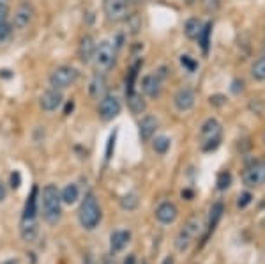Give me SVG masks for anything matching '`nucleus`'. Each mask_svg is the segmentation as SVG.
Masks as SVG:
<instances>
[{
	"mask_svg": "<svg viewBox=\"0 0 265 264\" xmlns=\"http://www.w3.org/2000/svg\"><path fill=\"white\" fill-rule=\"evenodd\" d=\"M78 77H80L78 69L71 68V66H60V68H57L50 75V86L51 89H57V90L68 89V87L75 86Z\"/></svg>",
	"mask_w": 265,
	"mask_h": 264,
	"instance_id": "nucleus-5",
	"label": "nucleus"
},
{
	"mask_svg": "<svg viewBox=\"0 0 265 264\" xmlns=\"http://www.w3.org/2000/svg\"><path fill=\"white\" fill-rule=\"evenodd\" d=\"M122 110V105H120V99L114 94H106L105 98L99 101V117L103 121H112L115 119Z\"/></svg>",
	"mask_w": 265,
	"mask_h": 264,
	"instance_id": "nucleus-9",
	"label": "nucleus"
},
{
	"mask_svg": "<svg viewBox=\"0 0 265 264\" xmlns=\"http://www.w3.org/2000/svg\"><path fill=\"white\" fill-rule=\"evenodd\" d=\"M101 208L97 204V199L94 193H87L85 199L81 200L80 211H78V220H80L81 227L87 230H94L99 223H101Z\"/></svg>",
	"mask_w": 265,
	"mask_h": 264,
	"instance_id": "nucleus-3",
	"label": "nucleus"
},
{
	"mask_svg": "<svg viewBox=\"0 0 265 264\" xmlns=\"http://www.w3.org/2000/svg\"><path fill=\"white\" fill-rule=\"evenodd\" d=\"M106 90H108V86H106L105 75L96 73L92 77V80H90V84H88V94H90V98L99 101V99H103L106 94H108Z\"/></svg>",
	"mask_w": 265,
	"mask_h": 264,
	"instance_id": "nucleus-15",
	"label": "nucleus"
},
{
	"mask_svg": "<svg viewBox=\"0 0 265 264\" xmlns=\"http://www.w3.org/2000/svg\"><path fill=\"white\" fill-rule=\"evenodd\" d=\"M0 4H5V0H0Z\"/></svg>",
	"mask_w": 265,
	"mask_h": 264,
	"instance_id": "nucleus-48",
	"label": "nucleus"
},
{
	"mask_svg": "<svg viewBox=\"0 0 265 264\" xmlns=\"http://www.w3.org/2000/svg\"><path fill=\"white\" fill-rule=\"evenodd\" d=\"M94 53H96V43H94L92 36L85 34L80 41V46H78V55L83 64H88L90 60L94 59Z\"/></svg>",
	"mask_w": 265,
	"mask_h": 264,
	"instance_id": "nucleus-17",
	"label": "nucleus"
},
{
	"mask_svg": "<svg viewBox=\"0 0 265 264\" xmlns=\"http://www.w3.org/2000/svg\"><path fill=\"white\" fill-rule=\"evenodd\" d=\"M251 77L258 82H264L265 80V51L258 57L251 66Z\"/></svg>",
	"mask_w": 265,
	"mask_h": 264,
	"instance_id": "nucleus-26",
	"label": "nucleus"
},
{
	"mask_svg": "<svg viewBox=\"0 0 265 264\" xmlns=\"http://www.w3.org/2000/svg\"><path fill=\"white\" fill-rule=\"evenodd\" d=\"M11 36H13V25H9L7 22L0 25V43H7Z\"/></svg>",
	"mask_w": 265,
	"mask_h": 264,
	"instance_id": "nucleus-31",
	"label": "nucleus"
},
{
	"mask_svg": "<svg viewBox=\"0 0 265 264\" xmlns=\"http://www.w3.org/2000/svg\"><path fill=\"white\" fill-rule=\"evenodd\" d=\"M251 200H253L251 193H249V192H242L239 195V199H237V208H240V209L248 208V206L251 204Z\"/></svg>",
	"mask_w": 265,
	"mask_h": 264,
	"instance_id": "nucleus-33",
	"label": "nucleus"
},
{
	"mask_svg": "<svg viewBox=\"0 0 265 264\" xmlns=\"http://www.w3.org/2000/svg\"><path fill=\"white\" fill-rule=\"evenodd\" d=\"M20 184H21V176H20V172L14 171L13 174H11V188H13V190H18Z\"/></svg>",
	"mask_w": 265,
	"mask_h": 264,
	"instance_id": "nucleus-37",
	"label": "nucleus"
},
{
	"mask_svg": "<svg viewBox=\"0 0 265 264\" xmlns=\"http://www.w3.org/2000/svg\"><path fill=\"white\" fill-rule=\"evenodd\" d=\"M64 98H62V92L57 89H50L46 92L41 94V98H39V105L44 112H55L57 108H60L62 105Z\"/></svg>",
	"mask_w": 265,
	"mask_h": 264,
	"instance_id": "nucleus-13",
	"label": "nucleus"
},
{
	"mask_svg": "<svg viewBox=\"0 0 265 264\" xmlns=\"http://www.w3.org/2000/svg\"><path fill=\"white\" fill-rule=\"evenodd\" d=\"M242 183L249 188H257L265 184V158L253 162L242 172Z\"/></svg>",
	"mask_w": 265,
	"mask_h": 264,
	"instance_id": "nucleus-8",
	"label": "nucleus"
},
{
	"mask_svg": "<svg viewBox=\"0 0 265 264\" xmlns=\"http://www.w3.org/2000/svg\"><path fill=\"white\" fill-rule=\"evenodd\" d=\"M184 2H186L188 5H193V4H194V0H184Z\"/></svg>",
	"mask_w": 265,
	"mask_h": 264,
	"instance_id": "nucleus-46",
	"label": "nucleus"
},
{
	"mask_svg": "<svg viewBox=\"0 0 265 264\" xmlns=\"http://www.w3.org/2000/svg\"><path fill=\"white\" fill-rule=\"evenodd\" d=\"M264 144H265V136H264Z\"/></svg>",
	"mask_w": 265,
	"mask_h": 264,
	"instance_id": "nucleus-50",
	"label": "nucleus"
},
{
	"mask_svg": "<svg viewBox=\"0 0 265 264\" xmlns=\"http://www.w3.org/2000/svg\"><path fill=\"white\" fill-rule=\"evenodd\" d=\"M211 34H212V22L203 23L202 32L198 36V43L202 46L203 55H207V53H209V48H211Z\"/></svg>",
	"mask_w": 265,
	"mask_h": 264,
	"instance_id": "nucleus-24",
	"label": "nucleus"
},
{
	"mask_svg": "<svg viewBox=\"0 0 265 264\" xmlns=\"http://www.w3.org/2000/svg\"><path fill=\"white\" fill-rule=\"evenodd\" d=\"M83 264H97V261L94 259L92 254H87V256H85V259H83Z\"/></svg>",
	"mask_w": 265,
	"mask_h": 264,
	"instance_id": "nucleus-41",
	"label": "nucleus"
},
{
	"mask_svg": "<svg viewBox=\"0 0 265 264\" xmlns=\"http://www.w3.org/2000/svg\"><path fill=\"white\" fill-rule=\"evenodd\" d=\"M159 126V121L154 117V115H145L138 124V133H140V138L143 142H149L152 136L156 135V130Z\"/></svg>",
	"mask_w": 265,
	"mask_h": 264,
	"instance_id": "nucleus-16",
	"label": "nucleus"
},
{
	"mask_svg": "<svg viewBox=\"0 0 265 264\" xmlns=\"http://www.w3.org/2000/svg\"><path fill=\"white\" fill-rule=\"evenodd\" d=\"M131 2H142V0H131Z\"/></svg>",
	"mask_w": 265,
	"mask_h": 264,
	"instance_id": "nucleus-49",
	"label": "nucleus"
},
{
	"mask_svg": "<svg viewBox=\"0 0 265 264\" xmlns=\"http://www.w3.org/2000/svg\"><path fill=\"white\" fill-rule=\"evenodd\" d=\"M142 66V60H136L135 64L131 66V69L127 71V77H126V96L131 92H135V84H136V78H138V69Z\"/></svg>",
	"mask_w": 265,
	"mask_h": 264,
	"instance_id": "nucleus-25",
	"label": "nucleus"
},
{
	"mask_svg": "<svg viewBox=\"0 0 265 264\" xmlns=\"http://www.w3.org/2000/svg\"><path fill=\"white\" fill-rule=\"evenodd\" d=\"M244 89V82L242 80H233V87H231V90L235 94H239V90Z\"/></svg>",
	"mask_w": 265,
	"mask_h": 264,
	"instance_id": "nucleus-39",
	"label": "nucleus"
},
{
	"mask_svg": "<svg viewBox=\"0 0 265 264\" xmlns=\"http://www.w3.org/2000/svg\"><path fill=\"white\" fill-rule=\"evenodd\" d=\"M127 105H129V110L133 112V114H143L145 112V108H147V101L143 99V96L140 92H131L127 94Z\"/></svg>",
	"mask_w": 265,
	"mask_h": 264,
	"instance_id": "nucleus-22",
	"label": "nucleus"
},
{
	"mask_svg": "<svg viewBox=\"0 0 265 264\" xmlns=\"http://www.w3.org/2000/svg\"><path fill=\"white\" fill-rule=\"evenodd\" d=\"M140 204V199L136 193H126V195L120 199V206H122V209H126V211H135L136 208H138Z\"/></svg>",
	"mask_w": 265,
	"mask_h": 264,
	"instance_id": "nucleus-29",
	"label": "nucleus"
},
{
	"mask_svg": "<svg viewBox=\"0 0 265 264\" xmlns=\"http://www.w3.org/2000/svg\"><path fill=\"white\" fill-rule=\"evenodd\" d=\"M60 197H62V202L64 204H75L78 197H80V190L76 184H68V186L64 188L62 192H60Z\"/></svg>",
	"mask_w": 265,
	"mask_h": 264,
	"instance_id": "nucleus-27",
	"label": "nucleus"
},
{
	"mask_svg": "<svg viewBox=\"0 0 265 264\" xmlns=\"http://www.w3.org/2000/svg\"><path fill=\"white\" fill-rule=\"evenodd\" d=\"M73 107H75V105H73V101L68 103V107H66V114H69V110H73Z\"/></svg>",
	"mask_w": 265,
	"mask_h": 264,
	"instance_id": "nucleus-45",
	"label": "nucleus"
},
{
	"mask_svg": "<svg viewBox=\"0 0 265 264\" xmlns=\"http://www.w3.org/2000/svg\"><path fill=\"white\" fill-rule=\"evenodd\" d=\"M122 264H136V257H135V254H129V256L124 259V263Z\"/></svg>",
	"mask_w": 265,
	"mask_h": 264,
	"instance_id": "nucleus-42",
	"label": "nucleus"
},
{
	"mask_svg": "<svg viewBox=\"0 0 265 264\" xmlns=\"http://www.w3.org/2000/svg\"><path fill=\"white\" fill-rule=\"evenodd\" d=\"M223 140V126L216 117H209L200 128V147L203 153H212L221 145Z\"/></svg>",
	"mask_w": 265,
	"mask_h": 264,
	"instance_id": "nucleus-2",
	"label": "nucleus"
},
{
	"mask_svg": "<svg viewBox=\"0 0 265 264\" xmlns=\"http://www.w3.org/2000/svg\"><path fill=\"white\" fill-rule=\"evenodd\" d=\"M129 239H131L129 230H115V232H112V236H110V250H112V254L122 252L127 247Z\"/></svg>",
	"mask_w": 265,
	"mask_h": 264,
	"instance_id": "nucleus-18",
	"label": "nucleus"
},
{
	"mask_svg": "<svg viewBox=\"0 0 265 264\" xmlns=\"http://www.w3.org/2000/svg\"><path fill=\"white\" fill-rule=\"evenodd\" d=\"M161 264H175V261H173V257H166Z\"/></svg>",
	"mask_w": 265,
	"mask_h": 264,
	"instance_id": "nucleus-44",
	"label": "nucleus"
},
{
	"mask_svg": "<svg viewBox=\"0 0 265 264\" xmlns=\"http://www.w3.org/2000/svg\"><path fill=\"white\" fill-rule=\"evenodd\" d=\"M177 217H179V209H177V206L173 204V202H170V200H164V202H161L156 208V220L159 221V223H163V225L173 223V221L177 220Z\"/></svg>",
	"mask_w": 265,
	"mask_h": 264,
	"instance_id": "nucleus-12",
	"label": "nucleus"
},
{
	"mask_svg": "<svg viewBox=\"0 0 265 264\" xmlns=\"http://www.w3.org/2000/svg\"><path fill=\"white\" fill-rule=\"evenodd\" d=\"M170 145H172V140H170L168 136H156L154 140H152V149H154V153L157 154H166L170 151Z\"/></svg>",
	"mask_w": 265,
	"mask_h": 264,
	"instance_id": "nucleus-28",
	"label": "nucleus"
},
{
	"mask_svg": "<svg viewBox=\"0 0 265 264\" xmlns=\"http://www.w3.org/2000/svg\"><path fill=\"white\" fill-rule=\"evenodd\" d=\"M4 264H16L14 261H7V263H4Z\"/></svg>",
	"mask_w": 265,
	"mask_h": 264,
	"instance_id": "nucleus-47",
	"label": "nucleus"
},
{
	"mask_svg": "<svg viewBox=\"0 0 265 264\" xmlns=\"http://www.w3.org/2000/svg\"><path fill=\"white\" fill-rule=\"evenodd\" d=\"M202 29H203V23L200 18H189V20L184 23V34L188 39H198Z\"/></svg>",
	"mask_w": 265,
	"mask_h": 264,
	"instance_id": "nucleus-23",
	"label": "nucleus"
},
{
	"mask_svg": "<svg viewBox=\"0 0 265 264\" xmlns=\"http://www.w3.org/2000/svg\"><path fill=\"white\" fill-rule=\"evenodd\" d=\"M115 138H117V132L112 133V135H110V138H108V145H106V160H110V158H112V154H114Z\"/></svg>",
	"mask_w": 265,
	"mask_h": 264,
	"instance_id": "nucleus-35",
	"label": "nucleus"
},
{
	"mask_svg": "<svg viewBox=\"0 0 265 264\" xmlns=\"http://www.w3.org/2000/svg\"><path fill=\"white\" fill-rule=\"evenodd\" d=\"M5 197H7V188H5V184L0 181V202L5 200Z\"/></svg>",
	"mask_w": 265,
	"mask_h": 264,
	"instance_id": "nucleus-40",
	"label": "nucleus"
},
{
	"mask_svg": "<svg viewBox=\"0 0 265 264\" xmlns=\"http://www.w3.org/2000/svg\"><path fill=\"white\" fill-rule=\"evenodd\" d=\"M38 186L32 188L29 199L25 202V209H23V218L21 220H36L38 217Z\"/></svg>",
	"mask_w": 265,
	"mask_h": 264,
	"instance_id": "nucleus-21",
	"label": "nucleus"
},
{
	"mask_svg": "<svg viewBox=\"0 0 265 264\" xmlns=\"http://www.w3.org/2000/svg\"><path fill=\"white\" fill-rule=\"evenodd\" d=\"M200 229H202V223H200V220H198V218H191V220L188 221V223H186L181 230H179V234H177V238H175V248H177V250H179V252L188 250V248L191 247L193 239L198 236Z\"/></svg>",
	"mask_w": 265,
	"mask_h": 264,
	"instance_id": "nucleus-6",
	"label": "nucleus"
},
{
	"mask_svg": "<svg viewBox=\"0 0 265 264\" xmlns=\"http://www.w3.org/2000/svg\"><path fill=\"white\" fill-rule=\"evenodd\" d=\"M34 20V5L30 4V2H21L18 5L16 13H14V22H13V27L18 30H23L32 23Z\"/></svg>",
	"mask_w": 265,
	"mask_h": 264,
	"instance_id": "nucleus-10",
	"label": "nucleus"
},
{
	"mask_svg": "<svg viewBox=\"0 0 265 264\" xmlns=\"http://www.w3.org/2000/svg\"><path fill=\"white\" fill-rule=\"evenodd\" d=\"M42 218L50 225H57L62 218V197L55 184H46L41 192Z\"/></svg>",
	"mask_w": 265,
	"mask_h": 264,
	"instance_id": "nucleus-1",
	"label": "nucleus"
},
{
	"mask_svg": "<svg viewBox=\"0 0 265 264\" xmlns=\"http://www.w3.org/2000/svg\"><path fill=\"white\" fill-rule=\"evenodd\" d=\"M203 7H205L207 13H216L221 5V0H202Z\"/></svg>",
	"mask_w": 265,
	"mask_h": 264,
	"instance_id": "nucleus-34",
	"label": "nucleus"
},
{
	"mask_svg": "<svg viewBox=\"0 0 265 264\" xmlns=\"http://www.w3.org/2000/svg\"><path fill=\"white\" fill-rule=\"evenodd\" d=\"M216 184H218L219 192H225V190H228V188H230V184H231V174H230V172H228V171L219 172Z\"/></svg>",
	"mask_w": 265,
	"mask_h": 264,
	"instance_id": "nucleus-30",
	"label": "nucleus"
},
{
	"mask_svg": "<svg viewBox=\"0 0 265 264\" xmlns=\"http://www.w3.org/2000/svg\"><path fill=\"white\" fill-rule=\"evenodd\" d=\"M20 234L23 241L34 243L39 236V227H38V223H36V220H21Z\"/></svg>",
	"mask_w": 265,
	"mask_h": 264,
	"instance_id": "nucleus-20",
	"label": "nucleus"
},
{
	"mask_svg": "<svg viewBox=\"0 0 265 264\" xmlns=\"http://www.w3.org/2000/svg\"><path fill=\"white\" fill-rule=\"evenodd\" d=\"M7 14H9V7L5 4H0V25H4L5 23Z\"/></svg>",
	"mask_w": 265,
	"mask_h": 264,
	"instance_id": "nucleus-38",
	"label": "nucleus"
},
{
	"mask_svg": "<svg viewBox=\"0 0 265 264\" xmlns=\"http://www.w3.org/2000/svg\"><path fill=\"white\" fill-rule=\"evenodd\" d=\"M194 101H196V94L191 87H182L175 92L173 96V103H175V108L181 112H188L194 107Z\"/></svg>",
	"mask_w": 265,
	"mask_h": 264,
	"instance_id": "nucleus-11",
	"label": "nucleus"
},
{
	"mask_svg": "<svg viewBox=\"0 0 265 264\" xmlns=\"http://www.w3.org/2000/svg\"><path fill=\"white\" fill-rule=\"evenodd\" d=\"M142 89H143V92H145V96H149L151 99L159 98L161 90H163L159 75H145L142 80Z\"/></svg>",
	"mask_w": 265,
	"mask_h": 264,
	"instance_id": "nucleus-14",
	"label": "nucleus"
},
{
	"mask_svg": "<svg viewBox=\"0 0 265 264\" xmlns=\"http://www.w3.org/2000/svg\"><path fill=\"white\" fill-rule=\"evenodd\" d=\"M223 213H225V204L221 200H218V202H214V204L211 206V211H209V223H207V234L214 232L219 220L223 218Z\"/></svg>",
	"mask_w": 265,
	"mask_h": 264,
	"instance_id": "nucleus-19",
	"label": "nucleus"
},
{
	"mask_svg": "<svg viewBox=\"0 0 265 264\" xmlns=\"http://www.w3.org/2000/svg\"><path fill=\"white\" fill-rule=\"evenodd\" d=\"M182 197H184L186 200H191L193 199V192H191V190H182Z\"/></svg>",
	"mask_w": 265,
	"mask_h": 264,
	"instance_id": "nucleus-43",
	"label": "nucleus"
},
{
	"mask_svg": "<svg viewBox=\"0 0 265 264\" xmlns=\"http://www.w3.org/2000/svg\"><path fill=\"white\" fill-rule=\"evenodd\" d=\"M209 101H211L212 107H223L225 103H227V98H225L223 94H214V96L209 98Z\"/></svg>",
	"mask_w": 265,
	"mask_h": 264,
	"instance_id": "nucleus-36",
	"label": "nucleus"
},
{
	"mask_svg": "<svg viewBox=\"0 0 265 264\" xmlns=\"http://www.w3.org/2000/svg\"><path fill=\"white\" fill-rule=\"evenodd\" d=\"M181 64L184 66V68L188 69L189 73H193L194 69L198 68V62L193 59V57H189V55H182V57H181Z\"/></svg>",
	"mask_w": 265,
	"mask_h": 264,
	"instance_id": "nucleus-32",
	"label": "nucleus"
},
{
	"mask_svg": "<svg viewBox=\"0 0 265 264\" xmlns=\"http://www.w3.org/2000/svg\"><path fill=\"white\" fill-rule=\"evenodd\" d=\"M103 11L108 22H124L129 16V0H103Z\"/></svg>",
	"mask_w": 265,
	"mask_h": 264,
	"instance_id": "nucleus-7",
	"label": "nucleus"
},
{
	"mask_svg": "<svg viewBox=\"0 0 265 264\" xmlns=\"http://www.w3.org/2000/svg\"><path fill=\"white\" fill-rule=\"evenodd\" d=\"M115 59H117V46L112 41H101L94 53V68L97 73L106 75L115 66Z\"/></svg>",
	"mask_w": 265,
	"mask_h": 264,
	"instance_id": "nucleus-4",
	"label": "nucleus"
}]
</instances>
